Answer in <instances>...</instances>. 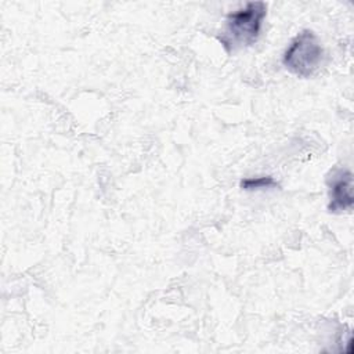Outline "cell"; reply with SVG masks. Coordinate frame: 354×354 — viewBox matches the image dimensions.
Instances as JSON below:
<instances>
[{"instance_id":"1","label":"cell","mask_w":354,"mask_h":354,"mask_svg":"<svg viewBox=\"0 0 354 354\" xmlns=\"http://www.w3.org/2000/svg\"><path fill=\"white\" fill-rule=\"evenodd\" d=\"M267 15L264 1H249L245 7L227 15L224 28L217 36L228 54L253 46L261 33L263 21Z\"/></svg>"},{"instance_id":"2","label":"cell","mask_w":354,"mask_h":354,"mask_svg":"<svg viewBox=\"0 0 354 354\" xmlns=\"http://www.w3.org/2000/svg\"><path fill=\"white\" fill-rule=\"evenodd\" d=\"M325 59V50L317 35L304 29L295 36L282 55L283 66L293 75L307 79L318 72Z\"/></svg>"},{"instance_id":"3","label":"cell","mask_w":354,"mask_h":354,"mask_svg":"<svg viewBox=\"0 0 354 354\" xmlns=\"http://www.w3.org/2000/svg\"><path fill=\"white\" fill-rule=\"evenodd\" d=\"M329 203L328 210L335 214L353 209V173L344 167H335L326 177Z\"/></svg>"},{"instance_id":"4","label":"cell","mask_w":354,"mask_h":354,"mask_svg":"<svg viewBox=\"0 0 354 354\" xmlns=\"http://www.w3.org/2000/svg\"><path fill=\"white\" fill-rule=\"evenodd\" d=\"M241 188L245 191H259V189H271L279 187L274 177L271 176H256L246 177L241 180Z\"/></svg>"}]
</instances>
